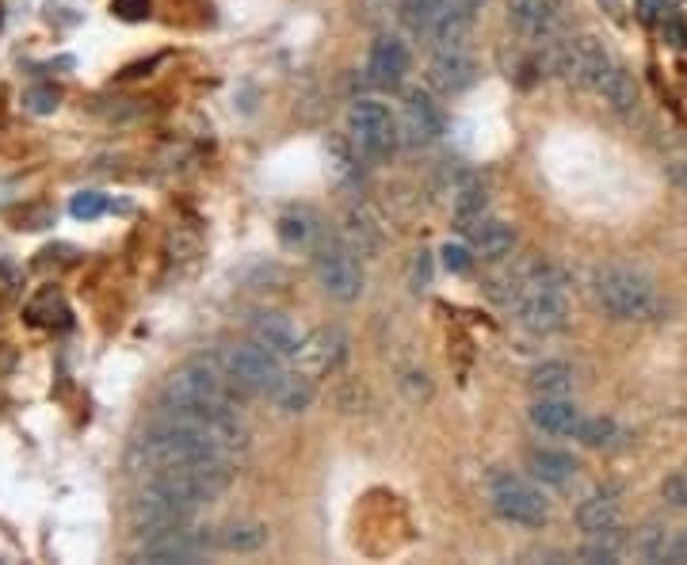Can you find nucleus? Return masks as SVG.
I'll return each mask as SVG.
<instances>
[{
  "instance_id": "20e7f679",
  "label": "nucleus",
  "mask_w": 687,
  "mask_h": 565,
  "mask_svg": "<svg viewBox=\"0 0 687 565\" xmlns=\"http://www.w3.org/2000/svg\"><path fill=\"white\" fill-rule=\"evenodd\" d=\"M592 295L618 321H653L660 314L657 287L634 268L623 264H607L592 276Z\"/></svg>"
},
{
  "instance_id": "39448f33",
  "label": "nucleus",
  "mask_w": 687,
  "mask_h": 565,
  "mask_svg": "<svg viewBox=\"0 0 687 565\" xmlns=\"http://www.w3.org/2000/svg\"><path fill=\"white\" fill-rule=\"evenodd\" d=\"M314 276L317 287L332 298V302H356L363 295V264H359V253H351L344 242H325L314 248Z\"/></svg>"
},
{
  "instance_id": "412c9836",
  "label": "nucleus",
  "mask_w": 687,
  "mask_h": 565,
  "mask_svg": "<svg viewBox=\"0 0 687 565\" xmlns=\"http://www.w3.org/2000/svg\"><path fill=\"white\" fill-rule=\"evenodd\" d=\"M527 470L535 482L543 485H570L573 477H577V462H573V455H565V451H554V448H535L527 455Z\"/></svg>"
},
{
  "instance_id": "a211bd4d",
  "label": "nucleus",
  "mask_w": 687,
  "mask_h": 565,
  "mask_svg": "<svg viewBox=\"0 0 687 565\" xmlns=\"http://www.w3.org/2000/svg\"><path fill=\"white\" fill-rule=\"evenodd\" d=\"M531 424L539 428L543 435H577V428H581V409L573 405L570 398H535V405H531Z\"/></svg>"
},
{
  "instance_id": "c9c22d12",
  "label": "nucleus",
  "mask_w": 687,
  "mask_h": 565,
  "mask_svg": "<svg viewBox=\"0 0 687 565\" xmlns=\"http://www.w3.org/2000/svg\"><path fill=\"white\" fill-rule=\"evenodd\" d=\"M660 493H665L668 504H676V508H687V474H668L665 485H660Z\"/></svg>"
},
{
  "instance_id": "0eeeda50",
  "label": "nucleus",
  "mask_w": 687,
  "mask_h": 565,
  "mask_svg": "<svg viewBox=\"0 0 687 565\" xmlns=\"http://www.w3.org/2000/svg\"><path fill=\"white\" fill-rule=\"evenodd\" d=\"M489 501H493L496 516L509 520V524H520V527H543L550 516L546 496L515 474H496L493 485H489Z\"/></svg>"
},
{
  "instance_id": "f03ea898",
  "label": "nucleus",
  "mask_w": 687,
  "mask_h": 565,
  "mask_svg": "<svg viewBox=\"0 0 687 565\" xmlns=\"http://www.w3.org/2000/svg\"><path fill=\"white\" fill-rule=\"evenodd\" d=\"M237 382L214 359H192L176 367L161 387V413H192V409L237 405Z\"/></svg>"
},
{
  "instance_id": "c756f323",
  "label": "nucleus",
  "mask_w": 687,
  "mask_h": 565,
  "mask_svg": "<svg viewBox=\"0 0 687 565\" xmlns=\"http://www.w3.org/2000/svg\"><path fill=\"white\" fill-rule=\"evenodd\" d=\"M283 248H309L317 242V218L309 210H287L275 226Z\"/></svg>"
},
{
  "instance_id": "7ed1b4c3",
  "label": "nucleus",
  "mask_w": 687,
  "mask_h": 565,
  "mask_svg": "<svg viewBox=\"0 0 687 565\" xmlns=\"http://www.w3.org/2000/svg\"><path fill=\"white\" fill-rule=\"evenodd\" d=\"M509 302L515 306L520 321L531 332H557L570 321V298H565V279L557 268L539 264V268L523 271L512 279V295Z\"/></svg>"
},
{
  "instance_id": "f257e3e1",
  "label": "nucleus",
  "mask_w": 687,
  "mask_h": 565,
  "mask_svg": "<svg viewBox=\"0 0 687 565\" xmlns=\"http://www.w3.org/2000/svg\"><path fill=\"white\" fill-rule=\"evenodd\" d=\"M229 455L234 451L214 432H206V428L176 421V417H161L150 432L134 440L126 466L134 474H161V470H180V466H195V462L229 459Z\"/></svg>"
},
{
  "instance_id": "f3484780",
  "label": "nucleus",
  "mask_w": 687,
  "mask_h": 565,
  "mask_svg": "<svg viewBox=\"0 0 687 565\" xmlns=\"http://www.w3.org/2000/svg\"><path fill=\"white\" fill-rule=\"evenodd\" d=\"M478 81V62L462 50H435V58L428 62V84L440 96H459Z\"/></svg>"
},
{
  "instance_id": "393cba45",
  "label": "nucleus",
  "mask_w": 687,
  "mask_h": 565,
  "mask_svg": "<svg viewBox=\"0 0 687 565\" xmlns=\"http://www.w3.org/2000/svg\"><path fill=\"white\" fill-rule=\"evenodd\" d=\"M268 538H271V531L268 524H260V520H234V524L218 535V546L234 554H256L268 546Z\"/></svg>"
},
{
  "instance_id": "cd10ccee",
  "label": "nucleus",
  "mask_w": 687,
  "mask_h": 565,
  "mask_svg": "<svg viewBox=\"0 0 687 565\" xmlns=\"http://www.w3.org/2000/svg\"><path fill=\"white\" fill-rule=\"evenodd\" d=\"M268 398L283 409V413H306V409L314 405V382H309L306 374H290L287 371Z\"/></svg>"
},
{
  "instance_id": "4468645a",
  "label": "nucleus",
  "mask_w": 687,
  "mask_h": 565,
  "mask_svg": "<svg viewBox=\"0 0 687 565\" xmlns=\"http://www.w3.org/2000/svg\"><path fill=\"white\" fill-rule=\"evenodd\" d=\"M481 8H485V0H443L440 16H435V23L428 28L435 50H462V42L474 31Z\"/></svg>"
},
{
  "instance_id": "5701e85b",
  "label": "nucleus",
  "mask_w": 687,
  "mask_h": 565,
  "mask_svg": "<svg viewBox=\"0 0 687 565\" xmlns=\"http://www.w3.org/2000/svg\"><path fill=\"white\" fill-rule=\"evenodd\" d=\"M515 248V226L501 218H481L474 226V253L481 260H504V256H512Z\"/></svg>"
},
{
  "instance_id": "6ab92c4d",
  "label": "nucleus",
  "mask_w": 687,
  "mask_h": 565,
  "mask_svg": "<svg viewBox=\"0 0 687 565\" xmlns=\"http://www.w3.org/2000/svg\"><path fill=\"white\" fill-rule=\"evenodd\" d=\"M344 245L359 256H375L382 248V222L375 218L371 207H351L344 218Z\"/></svg>"
},
{
  "instance_id": "423d86ee",
  "label": "nucleus",
  "mask_w": 687,
  "mask_h": 565,
  "mask_svg": "<svg viewBox=\"0 0 687 565\" xmlns=\"http://www.w3.org/2000/svg\"><path fill=\"white\" fill-rule=\"evenodd\" d=\"M348 134L359 157L386 161L398 145V119L382 100H356L348 111Z\"/></svg>"
},
{
  "instance_id": "473e14b6",
  "label": "nucleus",
  "mask_w": 687,
  "mask_h": 565,
  "mask_svg": "<svg viewBox=\"0 0 687 565\" xmlns=\"http://www.w3.org/2000/svg\"><path fill=\"white\" fill-rule=\"evenodd\" d=\"M615 421L612 417H584L581 428H577V440L584 448H607V443L615 440Z\"/></svg>"
},
{
  "instance_id": "f8f14e48",
  "label": "nucleus",
  "mask_w": 687,
  "mask_h": 565,
  "mask_svg": "<svg viewBox=\"0 0 687 565\" xmlns=\"http://www.w3.org/2000/svg\"><path fill=\"white\" fill-rule=\"evenodd\" d=\"M565 0H509V23L531 42H554L562 28Z\"/></svg>"
},
{
  "instance_id": "b1692460",
  "label": "nucleus",
  "mask_w": 687,
  "mask_h": 565,
  "mask_svg": "<svg viewBox=\"0 0 687 565\" xmlns=\"http://www.w3.org/2000/svg\"><path fill=\"white\" fill-rule=\"evenodd\" d=\"M599 100H604L607 107L618 111V115H626V111L638 107V84H634V76L623 70V65H612V70L604 73V81L596 84Z\"/></svg>"
},
{
  "instance_id": "c85d7f7f",
  "label": "nucleus",
  "mask_w": 687,
  "mask_h": 565,
  "mask_svg": "<svg viewBox=\"0 0 687 565\" xmlns=\"http://www.w3.org/2000/svg\"><path fill=\"white\" fill-rule=\"evenodd\" d=\"M634 554H638L642 562H668V554H673V535H668V524H660V520H646L642 531L634 535Z\"/></svg>"
},
{
  "instance_id": "72a5a7b5",
  "label": "nucleus",
  "mask_w": 687,
  "mask_h": 565,
  "mask_svg": "<svg viewBox=\"0 0 687 565\" xmlns=\"http://www.w3.org/2000/svg\"><path fill=\"white\" fill-rule=\"evenodd\" d=\"M440 260H443V268L451 271V276H466V271L474 268V253H470L466 245H459V242H447L440 248Z\"/></svg>"
},
{
  "instance_id": "e433bc0d",
  "label": "nucleus",
  "mask_w": 687,
  "mask_h": 565,
  "mask_svg": "<svg viewBox=\"0 0 687 565\" xmlns=\"http://www.w3.org/2000/svg\"><path fill=\"white\" fill-rule=\"evenodd\" d=\"M111 12L119 16V20H145V16H150V0H115V4H111Z\"/></svg>"
},
{
  "instance_id": "aec40b11",
  "label": "nucleus",
  "mask_w": 687,
  "mask_h": 565,
  "mask_svg": "<svg viewBox=\"0 0 687 565\" xmlns=\"http://www.w3.org/2000/svg\"><path fill=\"white\" fill-rule=\"evenodd\" d=\"M485 207H489V184L478 173H462L459 184H454V192H451L454 218H459L462 226H470V222H481Z\"/></svg>"
},
{
  "instance_id": "1a4fd4ad",
  "label": "nucleus",
  "mask_w": 687,
  "mask_h": 565,
  "mask_svg": "<svg viewBox=\"0 0 687 565\" xmlns=\"http://www.w3.org/2000/svg\"><path fill=\"white\" fill-rule=\"evenodd\" d=\"M554 65H557V73H562L565 81L596 92V84L604 81V73L612 70L615 62H612L607 47L596 35H573L554 50Z\"/></svg>"
},
{
  "instance_id": "a878e982",
  "label": "nucleus",
  "mask_w": 687,
  "mask_h": 565,
  "mask_svg": "<svg viewBox=\"0 0 687 565\" xmlns=\"http://www.w3.org/2000/svg\"><path fill=\"white\" fill-rule=\"evenodd\" d=\"M573 367L562 363V359H543V363L531 371V390L539 393V398H565V393L573 390Z\"/></svg>"
},
{
  "instance_id": "58836bf2",
  "label": "nucleus",
  "mask_w": 687,
  "mask_h": 565,
  "mask_svg": "<svg viewBox=\"0 0 687 565\" xmlns=\"http://www.w3.org/2000/svg\"><path fill=\"white\" fill-rule=\"evenodd\" d=\"M28 104H31V111H54L58 107V92H34Z\"/></svg>"
},
{
  "instance_id": "4c0bfd02",
  "label": "nucleus",
  "mask_w": 687,
  "mask_h": 565,
  "mask_svg": "<svg viewBox=\"0 0 687 565\" xmlns=\"http://www.w3.org/2000/svg\"><path fill=\"white\" fill-rule=\"evenodd\" d=\"M412 276H417V287H428V282H432V256L420 253V260H417V268H412Z\"/></svg>"
},
{
  "instance_id": "6e6552de",
  "label": "nucleus",
  "mask_w": 687,
  "mask_h": 565,
  "mask_svg": "<svg viewBox=\"0 0 687 565\" xmlns=\"http://www.w3.org/2000/svg\"><path fill=\"white\" fill-rule=\"evenodd\" d=\"M287 359L275 356L271 348L264 345H240V348H229L226 356H222V367H226V374L237 382L240 390H253V393H271L279 387V379L287 374Z\"/></svg>"
},
{
  "instance_id": "bb28decb",
  "label": "nucleus",
  "mask_w": 687,
  "mask_h": 565,
  "mask_svg": "<svg viewBox=\"0 0 687 565\" xmlns=\"http://www.w3.org/2000/svg\"><path fill=\"white\" fill-rule=\"evenodd\" d=\"M306 356L314 359L317 371H337L344 359H348V337L340 329H321L306 345Z\"/></svg>"
},
{
  "instance_id": "ea45409f",
  "label": "nucleus",
  "mask_w": 687,
  "mask_h": 565,
  "mask_svg": "<svg viewBox=\"0 0 687 565\" xmlns=\"http://www.w3.org/2000/svg\"><path fill=\"white\" fill-rule=\"evenodd\" d=\"M668 179H673L680 192H687V161H676V165L668 168Z\"/></svg>"
},
{
  "instance_id": "2f4dec72",
  "label": "nucleus",
  "mask_w": 687,
  "mask_h": 565,
  "mask_svg": "<svg viewBox=\"0 0 687 565\" xmlns=\"http://www.w3.org/2000/svg\"><path fill=\"white\" fill-rule=\"evenodd\" d=\"M440 8H443V0H401L398 16H401V23H406L412 35H428V28L435 23Z\"/></svg>"
},
{
  "instance_id": "2eb2a0df",
  "label": "nucleus",
  "mask_w": 687,
  "mask_h": 565,
  "mask_svg": "<svg viewBox=\"0 0 687 565\" xmlns=\"http://www.w3.org/2000/svg\"><path fill=\"white\" fill-rule=\"evenodd\" d=\"M447 131V115L443 107L435 104L432 92L412 89L406 96V138L409 145H432L440 142Z\"/></svg>"
},
{
  "instance_id": "dca6fc26",
  "label": "nucleus",
  "mask_w": 687,
  "mask_h": 565,
  "mask_svg": "<svg viewBox=\"0 0 687 565\" xmlns=\"http://www.w3.org/2000/svg\"><path fill=\"white\" fill-rule=\"evenodd\" d=\"M253 340L264 348H271L275 356L283 359H303L306 356V345L309 337L303 329H298L290 318H283V314H256L253 318Z\"/></svg>"
},
{
  "instance_id": "7c9ffc66",
  "label": "nucleus",
  "mask_w": 687,
  "mask_h": 565,
  "mask_svg": "<svg viewBox=\"0 0 687 565\" xmlns=\"http://www.w3.org/2000/svg\"><path fill=\"white\" fill-rule=\"evenodd\" d=\"M618 554H623V535H618V524L607 527V531H596V535H588V543L577 551L581 562L588 565H615Z\"/></svg>"
},
{
  "instance_id": "9d476101",
  "label": "nucleus",
  "mask_w": 687,
  "mask_h": 565,
  "mask_svg": "<svg viewBox=\"0 0 687 565\" xmlns=\"http://www.w3.org/2000/svg\"><path fill=\"white\" fill-rule=\"evenodd\" d=\"M206 551H211V535L195 524H180V527L157 531V535L145 538L137 558L153 562V565H176V562L187 565V562L203 558Z\"/></svg>"
},
{
  "instance_id": "f704fd0d",
  "label": "nucleus",
  "mask_w": 687,
  "mask_h": 565,
  "mask_svg": "<svg viewBox=\"0 0 687 565\" xmlns=\"http://www.w3.org/2000/svg\"><path fill=\"white\" fill-rule=\"evenodd\" d=\"M103 210H107V195H100V192H81V195H73V203H69V214L81 222L100 218Z\"/></svg>"
},
{
  "instance_id": "9b49d317",
  "label": "nucleus",
  "mask_w": 687,
  "mask_h": 565,
  "mask_svg": "<svg viewBox=\"0 0 687 565\" xmlns=\"http://www.w3.org/2000/svg\"><path fill=\"white\" fill-rule=\"evenodd\" d=\"M131 516H134V527L142 531V535H157V531L192 524L195 508L192 504H184V501H176L172 493L157 490L153 482H145V490L137 493L134 504H131Z\"/></svg>"
},
{
  "instance_id": "ddd939ff",
  "label": "nucleus",
  "mask_w": 687,
  "mask_h": 565,
  "mask_svg": "<svg viewBox=\"0 0 687 565\" xmlns=\"http://www.w3.org/2000/svg\"><path fill=\"white\" fill-rule=\"evenodd\" d=\"M409 62H412L409 47L398 35L375 39L371 54H367V81H371L375 89H382V92L401 89V81H406V73H409Z\"/></svg>"
},
{
  "instance_id": "4be33fe9",
  "label": "nucleus",
  "mask_w": 687,
  "mask_h": 565,
  "mask_svg": "<svg viewBox=\"0 0 687 565\" xmlns=\"http://www.w3.org/2000/svg\"><path fill=\"white\" fill-rule=\"evenodd\" d=\"M618 524V493L615 490H596L577 504V527L584 535H596Z\"/></svg>"
},
{
  "instance_id": "a19ab883",
  "label": "nucleus",
  "mask_w": 687,
  "mask_h": 565,
  "mask_svg": "<svg viewBox=\"0 0 687 565\" xmlns=\"http://www.w3.org/2000/svg\"><path fill=\"white\" fill-rule=\"evenodd\" d=\"M668 562H687V535L680 543H673V554H668Z\"/></svg>"
}]
</instances>
